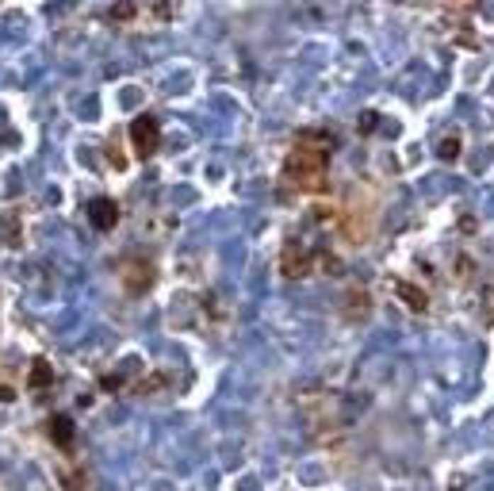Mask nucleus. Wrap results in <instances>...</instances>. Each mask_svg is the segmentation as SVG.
<instances>
[{"instance_id": "nucleus-1", "label": "nucleus", "mask_w": 494, "mask_h": 491, "mask_svg": "<svg viewBox=\"0 0 494 491\" xmlns=\"http://www.w3.org/2000/svg\"><path fill=\"white\" fill-rule=\"evenodd\" d=\"M330 150H334V138L322 135V131H307V135L296 138L288 162H284V177L299 188H322V177H326V162Z\"/></svg>"}, {"instance_id": "nucleus-2", "label": "nucleus", "mask_w": 494, "mask_h": 491, "mask_svg": "<svg viewBox=\"0 0 494 491\" xmlns=\"http://www.w3.org/2000/svg\"><path fill=\"white\" fill-rule=\"evenodd\" d=\"M130 143H135V154L138 158H154L157 154V143H161L157 119L154 116H138L135 123H130Z\"/></svg>"}, {"instance_id": "nucleus-3", "label": "nucleus", "mask_w": 494, "mask_h": 491, "mask_svg": "<svg viewBox=\"0 0 494 491\" xmlns=\"http://www.w3.org/2000/svg\"><path fill=\"white\" fill-rule=\"evenodd\" d=\"M280 272H284L288 280L307 277V272H310V250H307V246L296 242V238L284 246V250H280Z\"/></svg>"}, {"instance_id": "nucleus-4", "label": "nucleus", "mask_w": 494, "mask_h": 491, "mask_svg": "<svg viewBox=\"0 0 494 491\" xmlns=\"http://www.w3.org/2000/svg\"><path fill=\"white\" fill-rule=\"evenodd\" d=\"M123 285H127V292H146L150 285H154V265L150 261H127L123 265Z\"/></svg>"}, {"instance_id": "nucleus-5", "label": "nucleus", "mask_w": 494, "mask_h": 491, "mask_svg": "<svg viewBox=\"0 0 494 491\" xmlns=\"http://www.w3.org/2000/svg\"><path fill=\"white\" fill-rule=\"evenodd\" d=\"M89 223L96 226V231H111V226L119 223V204L108 200V196L92 200V204H89Z\"/></svg>"}, {"instance_id": "nucleus-6", "label": "nucleus", "mask_w": 494, "mask_h": 491, "mask_svg": "<svg viewBox=\"0 0 494 491\" xmlns=\"http://www.w3.org/2000/svg\"><path fill=\"white\" fill-rule=\"evenodd\" d=\"M0 246H8V250H20L23 246V226H20V215L16 211L0 215Z\"/></svg>"}, {"instance_id": "nucleus-7", "label": "nucleus", "mask_w": 494, "mask_h": 491, "mask_svg": "<svg viewBox=\"0 0 494 491\" xmlns=\"http://www.w3.org/2000/svg\"><path fill=\"white\" fill-rule=\"evenodd\" d=\"M395 296L403 299L410 311H425V307H430V296H425L417 285H410V280H398V285H395Z\"/></svg>"}, {"instance_id": "nucleus-8", "label": "nucleus", "mask_w": 494, "mask_h": 491, "mask_svg": "<svg viewBox=\"0 0 494 491\" xmlns=\"http://www.w3.org/2000/svg\"><path fill=\"white\" fill-rule=\"evenodd\" d=\"M50 380H54V368L46 361H35L31 373H27V384H31V388H50Z\"/></svg>"}, {"instance_id": "nucleus-9", "label": "nucleus", "mask_w": 494, "mask_h": 491, "mask_svg": "<svg viewBox=\"0 0 494 491\" xmlns=\"http://www.w3.org/2000/svg\"><path fill=\"white\" fill-rule=\"evenodd\" d=\"M50 438L58 441V446H69V441H73V426H69V419H50Z\"/></svg>"}, {"instance_id": "nucleus-10", "label": "nucleus", "mask_w": 494, "mask_h": 491, "mask_svg": "<svg viewBox=\"0 0 494 491\" xmlns=\"http://www.w3.org/2000/svg\"><path fill=\"white\" fill-rule=\"evenodd\" d=\"M437 154H441V162H456V158H460V138H444V143L437 146Z\"/></svg>"}, {"instance_id": "nucleus-11", "label": "nucleus", "mask_w": 494, "mask_h": 491, "mask_svg": "<svg viewBox=\"0 0 494 491\" xmlns=\"http://www.w3.org/2000/svg\"><path fill=\"white\" fill-rule=\"evenodd\" d=\"M111 20H116V23H123V20H130V16H135V4H116V8H111Z\"/></svg>"}, {"instance_id": "nucleus-12", "label": "nucleus", "mask_w": 494, "mask_h": 491, "mask_svg": "<svg viewBox=\"0 0 494 491\" xmlns=\"http://www.w3.org/2000/svg\"><path fill=\"white\" fill-rule=\"evenodd\" d=\"M376 123H379V116H376V111H364V116H360V123H357V127H360V135H368V131H376Z\"/></svg>"}, {"instance_id": "nucleus-13", "label": "nucleus", "mask_w": 494, "mask_h": 491, "mask_svg": "<svg viewBox=\"0 0 494 491\" xmlns=\"http://www.w3.org/2000/svg\"><path fill=\"white\" fill-rule=\"evenodd\" d=\"M161 384H165V380H161V376H150V380H142V384H138V392H150V388H161Z\"/></svg>"}]
</instances>
